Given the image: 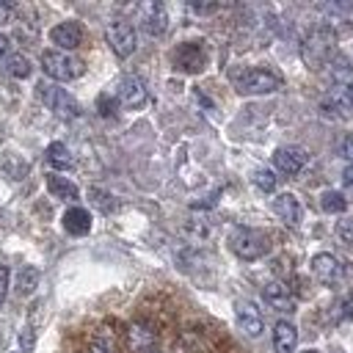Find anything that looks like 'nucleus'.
<instances>
[{
    "label": "nucleus",
    "mask_w": 353,
    "mask_h": 353,
    "mask_svg": "<svg viewBox=\"0 0 353 353\" xmlns=\"http://www.w3.org/2000/svg\"><path fill=\"white\" fill-rule=\"evenodd\" d=\"M334 44H336V33L328 25L314 28L312 33H306V39L301 41V61L309 69H323L331 58H334Z\"/></svg>",
    "instance_id": "1"
},
{
    "label": "nucleus",
    "mask_w": 353,
    "mask_h": 353,
    "mask_svg": "<svg viewBox=\"0 0 353 353\" xmlns=\"http://www.w3.org/2000/svg\"><path fill=\"white\" fill-rule=\"evenodd\" d=\"M229 248L240 256V259H259L270 251V237L259 229H248V226H234L229 232Z\"/></svg>",
    "instance_id": "2"
},
{
    "label": "nucleus",
    "mask_w": 353,
    "mask_h": 353,
    "mask_svg": "<svg viewBox=\"0 0 353 353\" xmlns=\"http://www.w3.org/2000/svg\"><path fill=\"white\" fill-rule=\"evenodd\" d=\"M36 91H39V99L47 105V110H50L52 116H58V119H63V121L80 119V105H77V99H74L72 94H66L63 88H58V83L44 80V83L36 85Z\"/></svg>",
    "instance_id": "3"
},
{
    "label": "nucleus",
    "mask_w": 353,
    "mask_h": 353,
    "mask_svg": "<svg viewBox=\"0 0 353 353\" xmlns=\"http://www.w3.org/2000/svg\"><path fill=\"white\" fill-rule=\"evenodd\" d=\"M41 69L50 80L66 83V80H77L83 74V61H77L74 55L61 52V50H44L41 52Z\"/></svg>",
    "instance_id": "4"
},
{
    "label": "nucleus",
    "mask_w": 353,
    "mask_h": 353,
    "mask_svg": "<svg viewBox=\"0 0 353 353\" xmlns=\"http://www.w3.org/2000/svg\"><path fill=\"white\" fill-rule=\"evenodd\" d=\"M234 85L240 94H248V97H259V94H273L281 88V77L270 69H248V72H240L234 77Z\"/></svg>",
    "instance_id": "5"
},
{
    "label": "nucleus",
    "mask_w": 353,
    "mask_h": 353,
    "mask_svg": "<svg viewBox=\"0 0 353 353\" xmlns=\"http://www.w3.org/2000/svg\"><path fill=\"white\" fill-rule=\"evenodd\" d=\"M210 61V52H207V44L204 41H182L171 50V63L174 69L179 72H188V74H196L207 66Z\"/></svg>",
    "instance_id": "6"
},
{
    "label": "nucleus",
    "mask_w": 353,
    "mask_h": 353,
    "mask_svg": "<svg viewBox=\"0 0 353 353\" xmlns=\"http://www.w3.org/2000/svg\"><path fill=\"white\" fill-rule=\"evenodd\" d=\"M105 39H108L110 50H113L119 58H130V55L135 52V47H138V36H135L132 22H130V19H121V17H116V19L108 22Z\"/></svg>",
    "instance_id": "7"
},
{
    "label": "nucleus",
    "mask_w": 353,
    "mask_h": 353,
    "mask_svg": "<svg viewBox=\"0 0 353 353\" xmlns=\"http://www.w3.org/2000/svg\"><path fill=\"white\" fill-rule=\"evenodd\" d=\"M312 276L323 284V287H331L336 290L342 281H345V265L342 259H336L334 254H314L312 256Z\"/></svg>",
    "instance_id": "8"
},
{
    "label": "nucleus",
    "mask_w": 353,
    "mask_h": 353,
    "mask_svg": "<svg viewBox=\"0 0 353 353\" xmlns=\"http://www.w3.org/2000/svg\"><path fill=\"white\" fill-rule=\"evenodd\" d=\"M135 14H138L141 28L149 36H163L168 30V8L163 3H154V0L141 3V6H135Z\"/></svg>",
    "instance_id": "9"
},
{
    "label": "nucleus",
    "mask_w": 353,
    "mask_h": 353,
    "mask_svg": "<svg viewBox=\"0 0 353 353\" xmlns=\"http://www.w3.org/2000/svg\"><path fill=\"white\" fill-rule=\"evenodd\" d=\"M116 99H119V105L127 108V110H141V108L146 105V99H149L146 83H143L141 77H135V74L121 77V80H119V88H116Z\"/></svg>",
    "instance_id": "10"
},
{
    "label": "nucleus",
    "mask_w": 353,
    "mask_h": 353,
    "mask_svg": "<svg viewBox=\"0 0 353 353\" xmlns=\"http://www.w3.org/2000/svg\"><path fill=\"white\" fill-rule=\"evenodd\" d=\"M50 41L61 50V52H69V50H77L80 41H83V25L69 19V22H58L52 30H50Z\"/></svg>",
    "instance_id": "11"
},
{
    "label": "nucleus",
    "mask_w": 353,
    "mask_h": 353,
    "mask_svg": "<svg viewBox=\"0 0 353 353\" xmlns=\"http://www.w3.org/2000/svg\"><path fill=\"white\" fill-rule=\"evenodd\" d=\"M262 298L268 301L270 309L281 312V314H292L295 312V301H292V292L284 281H268L262 287Z\"/></svg>",
    "instance_id": "12"
},
{
    "label": "nucleus",
    "mask_w": 353,
    "mask_h": 353,
    "mask_svg": "<svg viewBox=\"0 0 353 353\" xmlns=\"http://www.w3.org/2000/svg\"><path fill=\"white\" fill-rule=\"evenodd\" d=\"M306 160H309V154H306V149H301V146H279V149L273 152V165H276L281 174H298V171L306 165Z\"/></svg>",
    "instance_id": "13"
},
{
    "label": "nucleus",
    "mask_w": 353,
    "mask_h": 353,
    "mask_svg": "<svg viewBox=\"0 0 353 353\" xmlns=\"http://www.w3.org/2000/svg\"><path fill=\"white\" fill-rule=\"evenodd\" d=\"M234 317H237L240 331L248 334V336H259L262 328H265L262 314H259V309L251 301H234Z\"/></svg>",
    "instance_id": "14"
},
{
    "label": "nucleus",
    "mask_w": 353,
    "mask_h": 353,
    "mask_svg": "<svg viewBox=\"0 0 353 353\" xmlns=\"http://www.w3.org/2000/svg\"><path fill=\"white\" fill-rule=\"evenodd\" d=\"M323 110L334 116H345L353 110V83L350 85H331V91L323 99Z\"/></svg>",
    "instance_id": "15"
},
{
    "label": "nucleus",
    "mask_w": 353,
    "mask_h": 353,
    "mask_svg": "<svg viewBox=\"0 0 353 353\" xmlns=\"http://www.w3.org/2000/svg\"><path fill=\"white\" fill-rule=\"evenodd\" d=\"M273 212L287 223V226H298L303 218V204L298 201L295 193H279L273 199Z\"/></svg>",
    "instance_id": "16"
},
{
    "label": "nucleus",
    "mask_w": 353,
    "mask_h": 353,
    "mask_svg": "<svg viewBox=\"0 0 353 353\" xmlns=\"http://www.w3.org/2000/svg\"><path fill=\"white\" fill-rule=\"evenodd\" d=\"M63 229L72 234V237H83L91 232V212L85 207H69L63 212Z\"/></svg>",
    "instance_id": "17"
},
{
    "label": "nucleus",
    "mask_w": 353,
    "mask_h": 353,
    "mask_svg": "<svg viewBox=\"0 0 353 353\" xmlns=\"http://www.w3.org/2000/svg\"><path fill=\"white\" fill-rule=\"evenodd\" d=\"M154 342H157V336H154L146 325L132 323V325L127 328V347H130L132 353H152V350H154Z\"/></svg>",
    "instance_id": "18"
},
{
    "label": "nucleus",
    "mask_w": 353,
    "mask_h": 353,
    "mask_svg": "<svg viewBox=\"0 0 353 353\" xmlns=\"http://www.w3.org/2000/svg\"><path fill=\"white\" fill-rule=\"evenodd\" d=\"M295 345H298V331L290 320H279L273 325V347L276 353H295Z\"/></svg>",
    "instance_id": "19"
},
{
    "label": "nucleus",
    "mask_w": 353,
    "mask_h": 353,
    "mask_svg": "<svg viewBox=\"0 0 353 353\" xmlns=\"http://www.w3.org/2000/svg\"><path fill=\"white\" fill-rule=\"evenodd\" d=\"M47 190L55 196V199H63V201H77L80 199V188L66 179V176H58V174H50L47 176Z\"/></svg>",
    "instance_id": "20"
},
{
    "label": "nucleus",
    "mask_w": 353,
    "mask_h": 353,
    "mask_svg": "<svg viewBox=\"0 0 353 353\" xmlns=\"http://www.w3.org/2000/svg\"><path fill=\"white\" fill-rule=\"evenodd\" d=\"M47 163H50V168H55V171H66V168H72L74 165V157H72V152H69V146L66 143H61V141H52L50 146H47Z\"/></svg>",
    "instance_id": "21"
},
{
    "label": "nucleus",
    "mask_w": 353,
    "mask_h": 353,
    "mask_svg": "<svg viewBox=\"0 0 353 353\" xmlns=\"http://www.w3.org/2000/svg\"><path fill=\"white\" fill-rule=\"evenodd\" d=\"M328 63H331V80H334V85H350L353 83V63L342 52H334V58Z\"/></svg>",
    "instance_id": "22"
},
{
    "label": "nucleus",
    "mask_w": 353,
    "mask_h": 353,
    "mask_svg": "<svg viewBox=\"0 0 353 353\" xmlns=\"http://www.w3.org/2000/svg\"><path fill=\"white\" fill-rule=\"evenodd\" d=\"M39 279H41L39 268H33V265H22V268L17 270V295H30V292H36Z\"/></svg>",
    "instance_id": "23"
},
{
    "label": "nucleus",
    "mask_w": 353,
    "mask_h": 353,
    "mask_svg": "<svg viewBox=\"0 0 353 353\" xmlns=\"http://www.w3.org/2000/svg\"><path fill=\"white\" fill-rule=\"evenodd\" d=\"M3 69H6V74H11V77H28V74H30V61H28L22 52H8V55L3 58Z\"/></svg>",
    "instance_id": "24"
},
{
    "label": "nucleus",
    "mask_w": 353,
    "mask_h": 353,
    "mask_svg": "<svg viewBox=\"0 0 353 353\" xmlns=\"http://www.w3.org/2000/svg\"><path fill=\"white\" fill-rule=\"evenodd\" d=\"M320 207H323L325 212L336 215V212H345V210H347V199H345V193H339V190H323V193H320Z\"/></svg>",
    "instance_id": "25"
},
{
    "label": "nucleus",
    "mask_w": 353,
    "mask_h": 353,
    "mask_svg": "<svg viewBox=\"0 0 353 353\" xmlns=\"http://www.w3.org/2000/svg\"><path fill=\"white\" fill-rule=\"evenodd\" d=\"M188 234H190L193 240L204 243V240H210V237L215 234V226H212V221H207V218H190V221H188Z\"/></svg>",
    "instance_id": "26"
},
{
    "label": "nucleus",
    "mask_w": 353,
    "mask_h": 353,
    "mask_svg": "<svg viewBox=\"0 0 353 353\" xmlns=\"http://www.w3.org/2000/svg\"><path fill=\"white\" fill-rule=\"evenodd\" d=\"M91 204L97 207V210H102V212H113L116 207H119V201L108 193V190H99V188H91Z\"/></svg>",
    "instance_id": "27"
},
{
    "label": "nucleus",
    "mask_w": 353,
    "mask_h": 353,
    "mask_svg": "<svg viewBox=\"0 0 353 353\" xmlns=\"http://www.w3.org/2000/svg\"><path fill=\"white\" fill-rule=\"evenodd\" d=\"M276 174L270 171V168H259V171H254V185L259 188V190H265V193H270V190H276Z\"/></svg>",
    "instance_id": "28"
},
{
    "label": "nucleus",
    "mask_w": 353,
    "mask_h": 353,
    "mask_svg": "<svg viewBox=\"0 0 353 353\" xmlns=\"http://www.w3.org/2000/svg\"><path fill=\"white\" fill-rule=\"evenodd\" d=\"M97 105H99V113H102V116H113V113L119 110V99L110 97V94H102V97L97 99Z\"/></svg>",
    "instance_id": "29"
},
{
    "label": "nucleus",
    "mask_w": 353,
    "mask_h": 353,
    "mask_svg": "<svg viewBox=\"0 0 353 353\" xmlns=\"http://www.w3.org/2000/svg\"><path fill=\"white\" fill-rule=\"evenodd\" d=\"M33 345H36V331H33V325L28 323V325L19 331V347H22V353H28V350H33Z\"/></svg>",
    "instance_id": "30"
},
{
    "label": "nucleus",
    "mask_w": 353,
    "mask_h": 353,
    "mask_svg": "<svg viewBox=\"0 0 353 353\" xmlns=\"http://www.w3.org/2000/svg\"><path fill=\"white\" fill-rule=\"evenodd\" d=\"M8 287H11V270H8V265H0V306L6 303Z\"/></svg>",
    "instance_id": "31"
},
{
    "label": "nucleus",
    "mask_w": 353,
    "mask_h": 353,
    "mask_svg": "<svg viewBox=\"0 0 353 353\" xmlns=\"http://www.w3.org/2000/svg\"><path fill=\"white\" fill-rule=\"evenodd\" d=\"M336 234H339L342 243H350V245H353V221H342V223L336 226Z\"/></svg>",
    "instance_id": "32"
},
{
    "label": "nucleus",
    "mask_w": 353,
    "mask_h": 353,
    "mask_svg": "<svg viewBox=\"0 0 353 353\" xmlns=\"http://www.w3.org/2000/svg\"><path fill=\"white\" fill-rule=\"evenodd\" d=\"M339 157H345V160L353 163V135L342 138V143H339Z\"/></svg>",
    "instance_id": "33"
},
{
    "label": "nucleus",
    "mask_w": 353,
    "mask_h": 353,
    "mask_svg": "<svg viewBox=\"0 0 353 353\" xmlns=\"http://www.w3.org/2000/svg\"><path fill=\"white\" fill-rule=\"evenodd\" d=\"M342 188H345L347 196H353V165H347V168L342 171Z\"/></svg>",
    "instance_id": "34"
},
{
    "label": "nucleus",
    "mask_w": 353,
    "mask_h": 353,
    "mask_svg": "<svg viewBox=\"0 0 353 353\" xmlns=\"http://www.w3.org/2000/svg\"><path fill=\"white\" fill-rule=\"evenodd\" d=\"M190 11H199V14H212V11H218V6H215V3H190Z\"/></svg>",
    "instance_id": "35"
},
{
    "label": "nucleus",
    "mask_w": 353,
    "mask_h": 353,
    "mask_svg": "<svg viewBox=\"0 0 353 353\" xmlns=\"http://www.w3.org/2000/svg\"><path fill=\"white\" fill-rule=\"evenodd\" d=\"M11 14H14V6L6 3V0H0V25H6L11 19Z\"/></svg>",
    "instance_id": "36"
},
{
    "label": "nucleus",
    "mask_w": 353,
    "mask_h": 353,
    "mask_svg": "<svg viewBox=\"0 0 353 353\" xmlns=\"http://www.w3.org/2000/svg\"><path fill=\"white\" fill-rule=\"evenodd\" d=\"M91 353H113V347H110V342H105V339H97V342L91 345Z\"/></svg>",
    "instance_id": "37"
},
{
    "label": "nucleus",
    "mask_w": 353,
    "mask_h": 353,
    "mask_svg": "<svg viewBox=\"0 0 353 353\" xmlns=\"http://www.w3.org/2000/svg\"><path fill=\"white\" fill-rule=\"evenodd\" d=\"M6 50H8V39H6L3 33H0V58L6 55Z\"/></svg>",
    "instance_id": "38"
},
{
    "label": "nucleus",
    "mask_w": 353,
    "mask_h": 353,
    "mask_svg": "<svg viewBox=\"0 0 353 353\" xmlns=\"http://www.w3.org/2000/svg\"><path fill=\"white\" fill-rule=\"evenodd\" d=\"M303 353H320V350H303Z\"/></svg>",
    "instance_id": "39"
},
{
    "label": "nucleus",
    "mask_w": 353,
    "mask_h": 353,
    "mask_svg": "<svg viewBox=\"0 0 353 353\" xmlns=\"http://www.w3.org/2000/svg\"><path fill=\"white\" fill-rule=\"evenodd\" d=\"M336 353H345V350H336Z\"/></svg>",
    "instance_id": "40"
},
{
    "label": "nucleus",
    "mask_w": 353,
    "mask_h": 353,
    "mask_svg": "<svg viewBox=\"0 0 353 353\" xmlns=\"http://www.w3.org/2000/svg\"><path fill=\"white\" fill-rule=\"evenodd\" d=\"M152 353H160V350H152Z\"/></svg>",
    "instance_id": "41"
}]
</instances>
